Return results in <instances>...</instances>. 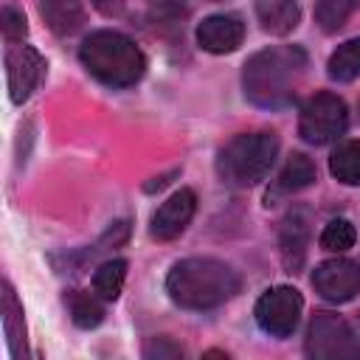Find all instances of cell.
Instances as JSON below:
<instances>
[{
    "label": "cell",
    "mask_w": 360,
    "mask_h": 360,
    "mask_svg": "<svg viewBox=\"0 0 360 360\" xmlns=\"http://www.w3.org/2000/svg\"><path fill=\"white\" fill-rule=\"evenodd\" d=\"M127 236H129V222H115V225H112V228H110V231L101 236L98 250H107L104 245H112V248H115V245H121Z\"/></svg>",
    "instance_id": "cell-25"
},
{
    "label": "cell",
    "mask_w": 360,
    "mask_h": 360,
    "mask_svg": "<svg viewBox=\"0 0 360 360\" xmlns=\"http://www.w3.org/2000/svg\"><path fill=\"white\" fill-rule=\"evenodd\" d=\"M346 127H349V110L346 101L338 98L335 93H315L301 107L298 135L307 143L323 146L329 141H338L346 132Z\"/></svg>",
    "instance_id": "cell-6"
},
{
    "label": "cell",
    "mask_w": 360,
    "mask_h": 360,
    "mask_svg": "<svg viewBox=\"0 0 360 360\" xmlns=\"http://www.w3.org/2000/svg\"><path fill=\"white\" fill-rule=\"evenodd\" d=\"M307 242H309V222L304 211H290L281 222L278 231V245H281V259L287 264V270H298L304 264L307 256Z\"/></svg>",
    "instance_id": "cell-12"
},
{
    "label": "cell",
    "mask_w": 360,
    "mask_h": 360,
    "mask_svg": "<svg viewBox=\"0 0 360 360\" xmlns=\"http://www.w3.org/2000/svg\"><path fill=\"white\" fill-rule=\"evenodd\" d=\"M307 354L318 360H360V338L335 312H315L307 329Z\"/></svg>",
    "instance_id": "cell-5"
},
{
    "label": "cell",
    "mask_w": 360,
    "mask_h": 360,
    "mask_svg": "<svg viewBox=\"0 0 360 360\" xmlns=\"http://www.w3.org/2000/svg\"><path fill=\"white\" fill-rule=\"evenodd\" d=\"M354 239H357L354 225H352L349 219L338 217V219H332V222L323 228V233H321V248H323V250H332V253H343V250H349V248L354 245Z\"/></svg>",
    "instance_id": "cell-22"
},
{
    "label": "cell",
    "mask_w": 360,
    "mask_h": 360,
    "mask_svg": "<svg viewBox=\"0 0 360 360\" xmlns=\"http://www.w3.org/2000/svg\"><path fill=\"white\" fill-rule=\"evenodd\" d=\"M104 17H118L121 11H124V6H127V0H90Z\"/></svg>",
    "instance_id": "cell-26"
},
{
    "label": "cell",
    "mask_w": 360,
    "mask_h": 360,
    "mask_svg": "<svg viewBox=\"0 0 360 360\" xmlns=\"http://www.w3.org/2000/svg\"><path fill=\"white\" fill-rule=\"evenodd\" d=\"M242 287L239 273L211 256H191L180 259L169 276L166 290L169 298L183 309H211L231 301Z\"/></svg>",
    "instance_id": "cell-2"
},
{
    "label": "cell",
    "mask_w": 360,
    "mask_h": 360,
    "mask_svg": "<svg viewBox=\"0 0 360 360\" xmlns=\"http://www.w3.org/2000/svg\"><path fill=\"white\" fill-rule=\"evenodd\" d=\"M194 208H197V197H194L191 188L174 191V194H172L166 202H160V208L152 214L149 233H152L158 242H169V239L180 236V233L186 231V225L191 222Z\"/></svg>",
    "instance_id": "cell-10"
},
{
    "label": "cell",
    "mask_w": 360,
    "mask_h": 360,
    "mask_svg": "<svg viewBox=\"0 0 360 360\" xmlns=\"http://www.w3.org/2000/svg\"><path fill=\"white\" fill-rule=\"evenodd\" d=\"M326 73L335 82H354L360 76V37L338 45V51L329 56Z\"/></svg>",
    "instance_id": "cell-18"
},
{
    "label": "cell",
    "mask_w": 360,
    "mask_h": 360,
    "mask_svg": "<svg viewBox=\"0 0 360 360\" xmlns=\"http://www.w3.org/2000/svg\"><path fill=\"white\" fill-rule=\"evenodd\" d=\"M354 3L357 0H318L315 3V22H318V28L326 31V34L343 28L349 14L354 11Z\"/></svg>",
    "instance_id": "cell-21"
},
{
    "label": "cell",
    "mask_w": 360,
    "mask_h": 360,
    "mask_svg": "<svg viewBox=\"0 0 360 360\" xmlns=\"http://www.w3.org/2000/svg\"><path fill=\"white\" fill-rule=\"evenodd\" d=\"M329 172L343 186H360V141H340L329 155Z\"/></svg>",
    "instance_id": "cell-16"
},
{
    "label": "cell",
    "mask_w": 360,
    "mask_h": 360,
    "mask_svg": "<svg viewBox=\"0 0 360 360\" xmlns=\"http://www.w3.org/2000/svg\"><path fill=\"white\" fill-rule=\"evenodd\" d=\"M65 304H68V312H70L73 323L82 326V329H93L104 321V307L98 304L96 295H90L84 290H70L65 295Z\"/></svg>",
    "instance_id": "cell-19"
},
{
    "label": "cell",
    "mask_w": 360,
    "mask_h": 360,
    "mask_svg": "<svg viewBox=\"0 0 360 360\" xmlns=\"http://www.w3.org/2000/svg\"><path fill=\"white\" fill-rule=\"evenodd\" d=\"M301 309H304V298L295 287H287V284H278V287H270L267 292H262V298L256 301V323L273 335V338H287L295 332L298 326V318H301Z\"/></svg>",
    "instance_id": "cell-7"
},
{
    "label": "cell",
    "mask_w": 360,
    "mask_h": 360,
    "mask_svg": "<svg viewBox=\"0 0 360 360\" xmlns=\"http://www.w3.org/2000/svg\"><path fill=\"white\" fill-rule=\"evenodd\" d=\"M312 287L321 298L343 304L360 292V264L352 259H329L312 270Z\"/></svg>",
    "instance_id": "cell-9"
},
{
    "label": "cell",
    "mask_w": 360,
    "mask_h": 360,
    "mask_svg": "<svg viewBox=\"0 0 360 360\" xmlns=\"http://www.w3.org/2000/svg\"><path fill=\"white\" fill-rule=\"evenodd\" d=\"M307 70V53L298 45H278L253 53L245 65L242 84L245 96L267 110L287 107Z\"/></svg>",
    "instance_id": "cell-1"
},
{
    "label": "cell",
    "mask_w": 360,
    "mask_h": 360,
    "mask_svg": "<svg viewBox=\"0 0 360 360\" xmlns=\"http://www.w3.org/2000/svg\"><path fill=\"white\" fill-rule=\"evenodd\" d=\"M312 183H315V163H312L307 155L295 152V155L284 163V169L278 172V177L273 180V186H270V191H267V200L295 194V191H301V188H307V186H312Z\"/></svg>",
    "instance_id": "cell-13"
},
{
    "label": "cell",
    "mask_w": 360,
    "mask_h": 360,
    "mask_svg": "<svg viewBox=\"0 0 360 360\" xmlns=\"http://www.w3.org/2000/svg\"><path fill=\"white\" fill-rule=\"evenodd\" d=\"M79 59L87 68V73L107 87H132L146 70L143 51L129 37L107 28L93 31L82 42Z\"/></svg>",
    "instance_id": "cell-3"
},
{
    "label": "cell",
    "mask_w": 360,
    "mask_h": 360,
    "mask_svg": "<svg viewBox=\"0 0 360 360\" xmlns=\"http://www.w3.org/2000/svg\"><path fill=\"white\" fill-rule=\"evenodd\" d=\"M278 155L276 132H245L231 138L217 158V174L231 188H250L270 172Z\"/></svg>",
    "instance_id": "cell-4"
},
{
    "label": "cell",
    "mask_w": 360,
    "mask_h": 360,
    "mask_svg": "<svg viewBox=\"0 0 360 360\" xmlns=\"http://www.w3.org/2000/svg\"><path fill=\"white\" fill-rule=\"evenodd\" d=\"M28 34V25H25V14L17 8V6H3V37L8 42H17Z\"/></svg>",
    "instance_id": "cell-23"
},
{
    "label": "cell",
    "mask_w": 360,
    "mask_h": 360,
    "mask_svg": "<svg viewBox=\"0 0 360 360\" xmlns=\"http://www.w3.org/2000/svg\"><path fill=\"white\" fill-rule=\"evenodd\" d=\"M143 357H149V360H174V357H183V349L174 346L169 338H152L143 346Z\"/></svg>",
    "instance_id": "cell-24"
},
{
    "label": "cell",
    "mask_w": 360,
    "mask_h": 360,
    "mask_svg": "<svg viewBox=\"0 0 360 360\" xmlns=\"http://www.w3.org/2000/svg\"><path fill=\"white\" fill-rule=\"evenodd\" d=\"M3 326L8 338V349L14 357H22V343H25V329H22V307L11 290L8 281H3Z\"/></svg>",
    "instance_id": "cell-17"
},
{
    "label": "cell",
    "mask_w": 360,
    "mask_h": 360,
    "mask_svg": "<svg viewBox=\"0 0 360 360\" xmlns=\"http://www.w3.org/2000/svg\"><path fill=\"white\" fill-rule=\"evenodd\" d=\"M245 39V22L236 14H211L197 25V45L208 53H233Z\"/></svg>",
    "instance_id": "cell-11"
},
{
    "label": "cell",
    "mask_w": 360,
    "mask_h": 360,
    "mask_svg": "<svg viewBox=\"0 0 360 360\" xmlns=\"http://www.w3.org/2000/svg\"><path fill=\"white\" fill-rule=\"evenodd\" d=\"M124 278H127V262H124V259L104 262V264L93 273V290H96L98 298H104V301H115V298L121 295Z\"/></svg>",
    "instance_id": "cell-20"
},
{
    "label": "cell",
    "mask_w": 360,
    "mask_h": 360,
    "mask_svg": "<svg viewBox=\"0 0 360 360\" xmlns=\"http://www.w3.org/2000/svg\"><path fill=\"white\" fill-rule=\"evenodd\" d=\"M172 174H174V172H172ZM172 174H163V177H155V183H149V186H146V191H155V188H163V186L169 183V177H172Z\"/></svg>",
    "instance_id": "cell-27"
},
{
    "label": "cell",
    "mask_w": 360,
    "mask_h": 360,
    "mask_svg": "<svg viewBox=\"0 0 360 360\" xmlns=\"http://www.w3.org/2000/svg\"><path fill=\"white\" fill-rule=\"evenodd\" d=\"M45 59L37 48L31 45H14L6 53V82H8V96L14 104H22L31 98V93L39 87L45 76Z\"/></svg>",
    "instance_id": "cell-8"
},
{
    "label": "cell",
    "mask_w": 360,
    "mask_h": 360,
    "mask_svg": "<svg viewBox=\"0 0 360 360\" xmlns=\"http://www.w3.org/2000/svg\"><path fill=\"white\" fill-rule=\"evenodd\" d=\"M39 11H42L48 28L59 37H70V34L82 31V25H84L82 0H42Z\"/></svg>",
    "instance_id": "cell-15"
},
{
    "label": "cell",
    "mask_w": 360,
    "mask_h": 360,
    "mask_svg": "<svg viewBox=\"0 0 360 360\" xmlns=\"http://www.w3.org/2000/svg\"><path fill=\"white\" fill-rule=\"evenodd\" d=\"M256 17L267 34L284 37L295 31L301 20V8L298 0H256Z\"/></svg>",
    "instance_id": "cell-14"
}]
</instances>
